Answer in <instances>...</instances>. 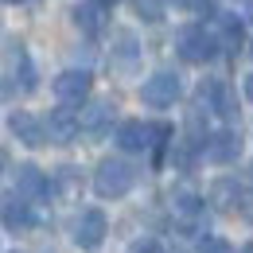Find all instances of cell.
Instances as JSON below:
<instances>
[{
	"label": "cell",
	"instance_id": "cb8c5ba5",
	"mask_svg": "<svg viewBox=\"0 0 253 253\" xmlns=\"http://www.w3.org/2000/svg\"><path fill=\"white\" fill-rule=\"evenodd\" d=\"M246 97H250V101H253V74H250V78H246Z\"/></svg>",
	"mask_w": 253,
	"mask_h": 253
},
{
	"label": "cell",
	"instance_id": "7c38bea8",
	"mask_svg": "<svg viewBox=\"0 0 253 253\" xmlns=\"http://www.w3.org/2000/svg\"><path fill=\"white\" fill-rule=\"evenodd\" d=\"M8 59H12V90L32 94L35 90V66H32V55L24 51V43H12Z\"/></svg>",
	"mask_w": 253,
	"mask_h": 253
},
{
	"label": "cell",
	"instance_id": "603a6c76",
	"mask_svg": "<svg viewBox=\"0 0 253 253\" xmlns=\"http://www.w3.org/2000/svg\"><path fill=\"white\" fill-rule=\"evenodd\" d=\"M187 8H191V12H199V16H207V12H211V0H191Z\"/></svg>",
	"mask_w": 253,
	"mask_h": 253
},
{
	"label": "cell",
	"instance_id": "5bb4252c",
	"mask_svg": "<svg viewBox=\"0 0 253 253\" xmlns=\"http://www.w3.org/2000/svg\"><path fill=\"white\" fill-rule=\"evenodd\" d=\"M32 222H35L32 218V203H24L20 195H8V199H4V230L16 234V230H28Z\"/></svg>",
	"mask_w": 253,
	"mask_h": 253
},
{
	"label": "cell",
	"instance_id": "2e32d148",
	"mask_svg": "<svg viewBox=\"0 0 253 253\" xmlns=\"http://www.w3.org/2000/svg\"><path fill=\"white\" fill-rule=\"evenodd\" d=\"M101 12H105V8H101L97 0H90V4H78V8H74V24H78L86 35H97L101 28H105V16H101Z\"/></svg>",
	"mask_w": 253,
	"mask_h": 253
},
{
	"label": "cell",
	"instance_id": "44dd1931",
	"mask_svg": "<svg viewBox=\"0 0 253 253\" xmlns=\"http://www.w3.org/2000/svg\"><path fill=\"white\" fill-rule=\"evenodd\" d=\"M199 253H234V246H230L226 238H207V242L199 246Z\"/></svg>",
	"mask_w": 253,
	"mask_h": 253
},
{
	"label": "cell",
	"instance_id": "7402d4cb",
	"mask_svg": "<svg viewBox=\"0 0 253 253\" xmlns=\"http://www.w3.org/2000/svg\"><path fill=\"white\" fill-rule=\"evenodd\" d=\"M238 214L253 226V191H242V199H238Z\"/></svg>",
	"mask_w": 253,
	"mask_h": 253
},
{
	"label": "cell",
	"instance_id": "f546056e",
	"mask_svg": "<svg viewBox=\"0 0 253 253\" xmlns=\"http://www.w3.org/2000/svg\"><path fill=\"white\" fill-rule=\"evenodd\" d=\"M12 253H20V250H12Z\"/></svg>",
	"mask_w": 253,
	"mask_h": 253
},
{
	"label": "cell",
	"instance_id": "f1b7e54d",
	"mask_svg": "<svg viewBox=\"0 0 253 253\" xmlns=\"http://www.w3.org/2000/svg\"><path fill=\"white\" fill-rule=\"evenodd\" d=\"M175 4H183V8H187V4H191V0H175Z\"/></svg>",
	"mask_w": 253,
	"mask_h": 253
},
{
	"label": "cell",
	"instance_id": "83f0119b",
	"mask_svg": "<svg viewBox=\"0 0 253 253\" xmlns=\"http://www.w3.org/2000/svg\"><path fill=\"white\" fill-rule=\"evenodd\" d=\"M4 4H24V0H4Z\"/></svg>",
	"mask_w": 253,
	"mask_h": 253
},
{
	"label": "cell",
	"instance_id": "e0dca14e",
	"mask_svg": "<svg viewBox=\"0 0 253 253\" xmlns=\"http://www.w3.org/2000/svg\"><path fill=\"white\" fill-rule=\"evenodd\" d=\"M242 39H246L242 20H238V16H218V43H222V47H226V51H238Z\"/></svg>",
	"mask_w": 253,
	"mask_h": 253
},
{
	"label": "cell",
	"instance_id": "ac0fdd59",
	"mask_svg": "<svg viewBox=\"0 0 253 253\" xmlns=\"http://www.w3.org/2000/svg\"><path fill=\"white\" fill-rule=\"evenodd\" d=\"M171 211H175L179 218H195V214H199V195H195V191H179V195L171 199Z\"/></svg>",
	"mask_w": 253,
	"mask_h": 253
},
{
	"label": "cell",
	"instance_id": "52a82bcc",
	"mask_svg": "<svg viewBox=\"0 0 253 253\" xmlns=\"http://www.w3.org/2000/svg\"><path fill=\"white\" fill-rule=\"evenodd\" d=\"M78 132H82V117L74 109H63V105L51 109V117H47V140L51 144H74Z\"/></svg>",
	"mask_w": 253,
	"mask_h": 253
},
{
	"label": "cell",
	"instance_id": "5b68a950",
	"mask_svg": "<svg viewBox=\"0 0 253 253\" xmlns=\"http://www.w3.org/2000/svg\"><path fill=\"white\" fill-rule=\"evenodd\" d=\"M12 183H16L12 195H20L24 203H43V199L51 195V179H47V171H43L39 164H20Z\"/></svg>",
	"mask_w": 253,
	"mask_h": 253
},
{
	"label": "cell",
	"instance_id": "4fadbf2b",
	"mask_svg": "<svg viewBox=\"0 0 253 253\" xmlns=\"http://www.w3.org/2000/svg\"><path fill=\"white\" fill-rule=\"evenodd\" d=\"M199 97L207 101V109H214V113H218L222 121H234V117H238V101H234V94H230V86H226V82H211V86H203Z\"/></svg>",
	"mask_w": 253,
	"mask_h": 253
},
{
	"label": "cell",
	"instance_id": "4316f807",
	"mask_svg": "<svg viewBox=\"0 0 253 253\" xmlns=\"http://www.w3.org/2000/svg\"><path fill=\"white\" fill-rule=\"evenodd\" d=\"M242 253H253V242H250V246H246V250H242Z\"/></svg>",
	"mask_w": 253,
	"mask_h": 253
},
{
	"label": "cell",
	"instance_id": "9a60e30c",
	"mask_svg": "<svg viewBox=\"0 0 253 253\" xmlns=\"http://www.w3.org/2000/svg\"><path fill=\"white\" fill-rule=\"evenodd\" d=\"M113 66H121V70H132L136 66V35L128 32V28H121V32L113 35Z\"/></svg>",
	"mask_w": 253,
	"mask_h": 253
},
{
	"label": "cell",
	"instance_id": "d6986e66",
	"mask_svg": "<svg viewBox=\"0 0 253 253\" xmlns=\"http://www.w3.org/2000/svg\"><path fill=\"white\" fill-rule=\"evenodd\" d=\"M132 8H136V16H144L148 24L164 20V0H132Z\"/></svg>",
	"mask_w": 253,
	"mask_h": 253
},
{
	"label": "cell",
	"instance_id": "7a4b0ae2",
	"mask_svg": "<svg viewBox=\"0 0 253 253\" xmlns=\"http://www.w3.org/2000/svg\"><path fill=\"white\" fill-rule=\"evenodd\" d=\"M218 35L207 32V24H187V28H179V35H175V51H179V59L191 66H203L211 63L214 55H218Z\"/></svg>",
	"mask_w": 253,
	"mask_h": 253
},
{
	"label": "cell",
	"instance_id": "8fae6325",
	"mask_svg": "<svg viewBox=\"0 0 253 253\" xmlns=\"http://www.w3.org/2000/svg\"><path fill=\"white\" fill-rule=\"evenodd\" d=\"M113 109H117V105L105 101V97H101V101H90V105L82 109V132L94 136V140H97V136H105L109 125H113Z\"/></svg>",
	"mask_w": 253,
	"mask_h": 253
},
{
	"label": "cell",
	"instance_id": "ba28073f",
	"mask_svg": "<svg viewBox=\"0 0 253 253\" xmlns=\"http://www.w3.org/2000/svg\"><path fill=\"white\" fill-rule=\"evenodd\" d=\"M203 156L211 160V164H234V160L242 156V140H238V132H230V128L211 132L207 144H203Z\"/></svg>",
	"mask_w": 253,
	"mask_h": 253
},
{
	"label": "cell",
	"instance_id": "8992f818",
	"mask_svg": "<svg viewBox=\"0 0 253 253\" xmlns=\"http://www.w3.org/2000/svg\"><path fill=\"white\" fill-rule=\"evenodd\" d=\"M105 234H109V222L101 211H82L78 222H74V246L78 250H97L101 242H105Z\"/></svg>",
	"mask_w": 253,
	"mask_h": 253
},
{
	"label": "cell",
	"instance_id": "30bf717a",
	"mask_svg": "<svg viewBox=\"0 0 253 253\" xmlns=\"http://www.w3.org/2000/svg\"><path fill=\"white\" fill-rule=\"evenodd\" d=\"M8 128H12V136H16L20 144H28V148H43V144H47V125H39L28 109H16V113L8 117Z\"/></svg>",
	"mask_w": 253,
	"mask_h": 253
},
{
	"label": "cell",
	"instance_id": "3957f363",
	"mask_svg": "<svg viewBox=\"0 0 253 253\" xmlns=\"http://www.w3.org/2000/svg\"><path fill=\"white\" fill-rule=\"evenodd\" d=\"M179 74H171V70H156L152 78H144V86H140V97H144V105H152V109H168V105H175V97H179Z\"/></svg>",
	"mask_w": 253,
	"mask_h": 253
},
{
	"label": "cell",
	"instance_id": "d4e9b609",
	"mask_svg": "<svg viewBox=\"0 0 253 253\" xmlns=\"http://www.w3.org/2000/svg\"><path fill=\"white\" fill-rule=\"evenodd\" d=\"M97 4H101V8H113V4H121V0H97Z\"/></svg>",
	"mask_w": 253,
	"mask_h": 253
},
{
	"label": "cell",
	"instance_id": "6da1fadb",
	"mask_svg": "<svg viewBox=\"0 0 253 253\" xmlns=\"http://www.w3.org/2000/svg\"><path fill=\"white\" fill-rule=\"evenodd\" d=\"M136 183V168L128 160H117V156H105L94 171V195L97 199H125Z\"/></svg>",
	"mask_w": 253,
	"mask_h": 253
},
{
	"label": "cell",
	"instance_id": "484cf974",
	"mask_svg": "<svg viewBox=\"0 0 253 253\" xmlns=\"http://www.w3.org/2000/svg\"><path fill=\"white\" fill-rule=\"evenodd\" d=\"M246 16H250V20H253V0H246Z\"/></svg>",
	"mask_w": 253,
	"mask_h": 253
},
{
	"label": "cell",
	"instance_id": "ffe728a7",
	"mask_svg": "<svg viewBox=\"0 0 253 253\" xmlns=\"http://www.w3.org/2000/svg\"><path fill=\"white\" fill-rule=\"evenodd\" d=\"M125 253H164V246H160L156 238H136V242H128Z\"/></svg>",
	"mask_w": 253,
	"mask_h": 253
},
{
	"label": "cell",
	"instance_id": "277c9868",
	"mask_svg": "<svg viewBox=\"0 0 253 253\" xmlns=\"http://www.w3.org/2000/svg\"><path fill=\"white\" fill-rule=\"evenodd\" d=\"M90 90H94L90 70H63V74L55 78V97H59V105H63V109L82 105V101L90 97Z\"/></svg>",
	"mask_w": 253,
	"mask_h": 253
},
{
	"label": "cell",
	"instance_id": "9c48e42d",
	"mask_svg": "<svg viewBox=\"0 0 253 253\" xmlns=\"http://www.w3.org/2000/svg\"><path fill=\"white\" fill-rule=\"evenodd\" d=\"M113 140H117V148H121V152H148V148L156 144L152 125H144V121H121Z\"/></svg>",
	"mask_w": 253,
	"mask_h": 253
}]
</instances>
